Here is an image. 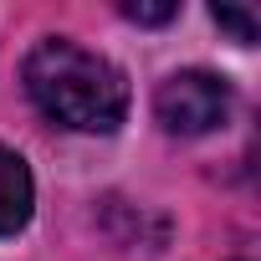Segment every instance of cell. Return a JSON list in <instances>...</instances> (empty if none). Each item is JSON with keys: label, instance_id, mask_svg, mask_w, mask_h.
<instances>
[{"label": "cell", "instance_id": "3", "mask_svg": "<svg viewBox=\"0 0 261 261\" xmlns=\"http://www.w3.org/2000/svg\"><path fill=\"white\" fill-rule=\"evenodd\" d=\"M31 205H36V190H31L26 159L0 144V236H16L31 220Z\"/></svg>", "mask_w": 261, "mask_h": 261}, {"label": "cell", "instance_id": "1", "mask_svg": "<svg viewBox=\"0 0 261 261\" xmlns=\"http://www.w3.org/2000/svg\"><path fill=\"white\" fill-rule=\"evenodd\" d=\"M21 77H26L31 102L51 123L77 128V134H113L123 123V113H128L123 72L108 57H97V51L67 41V36L36 41L26 67H21Z\"/></svg>", "mask_w": 261, "mask_h": 261}, {"label": "cell", "instance_id": "4", "mask_svg": "<svg viewBox=\"0 0 261 261\" xmlns=\"http://www.w3.org/2000/svg\"><path fill=\"white\" fill-rule=\"evenodd\" d=\"M210 16H215V26H230L241 46H251V41H256V16H251V11H236V6H215Z\"/></svg>", "mask_w": 261, "mask_h": 261}, {"label": "cell", "instance_id": "5", "mask_svg": "<svg viewBox=\"0 0 261 261\" xmlns=\"http://www.w3.org/2000/svg\"><path fill=\"white\" fill-rule=\"evenodd\" d=\"M179 6H174V0H164V6H123V16L128 21H144V26H159V21H169Z\"/></svg>", "mask_w": 261, "mask_h": 261}, {"label": "cell", "instance_id": "2", "mask_svg": "<svg viewBox=\"0 0 261 261\" xmlns=\"http://www.w3.org/2000/svg\"><path fill=\"white\" fill-rule=\"evenodd\" d=\"M154 113L179 139L210 134V128H220L230 118V82L215 77V72H174L154 92Z\"/></svg>", "mask_w": 261, "mask_h": 261}]
</instances>
